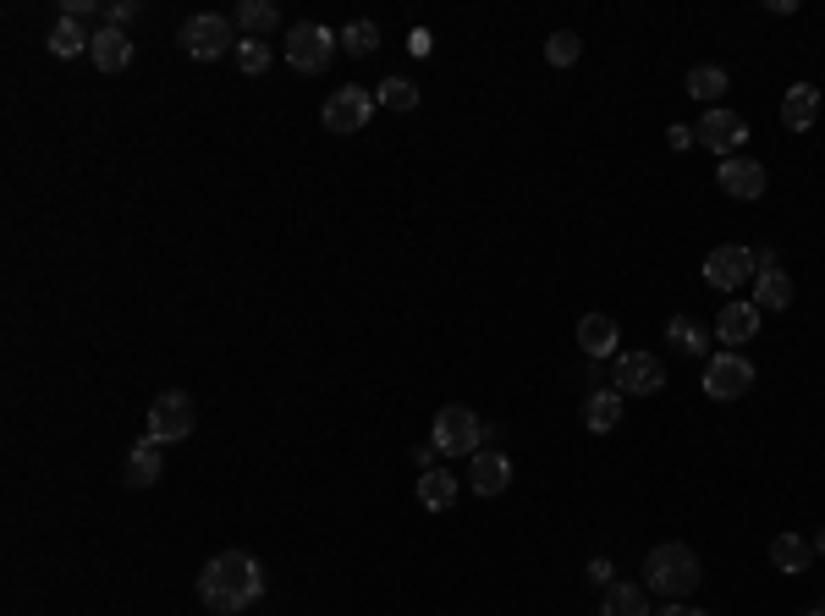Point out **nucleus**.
<instances>
[{"instance_id":"36","label":"nucleus","mask_w":825,"mask_h":616,"mask_svg":"<svg viewBox=\"0 0 825 616\" xmlns=\"http://www.w3.org/2000/svg\"><path fill=\"white\" fill-rule=\"evenodd\" d=\"M656 616H710V612H693V606H682V600H666Z\"/></svg>"},{"instance_id":"7","label":"nucleus","mask_w":825,"mask_h":616,"mask_svg":"<svg viewBox=\"0 0 825 616\" xmlns=\"http://www.w3.org/2000/svg\"><path fill=\"white\" fill-rule=\"evenodd\" d=\"M749 391H754V363H749V358L715 352V358L704 363V397H710V402H738V397H749Z\"/></svg>"},{"instance_id":"19","label":"nucleus","mask_w":825,"mask_h":616,"mask_svg":"<svg viewBox=\"0 0 825 616\" xmlns=\"http://www.w3.org/2000/svg\"><path fill=\"white\" fill-rule=\"evenodd\" d=\"M89 61H94L100 72H122V66L133 61L127 33H122V28H100V33H94V44H89Z\"/></svg>"},{"instance_id":"4","label":"nucleus","mask_w":825,"mask_h":616,"mask_svg":"<svg viewBox=\"0 0 825 616\" xmlns=\"http://www.w3.org/2000/svg\"><path fill=\"white\" fill-rule=\"evenodd\" d=\"M336 50H341V39L330 33L326 22H292V28H287V61H292V72H303V78L330 72Z\"/></svg>"},{"instance_id":"28","label":"nucleus","mask_w":825,"mask_h":616,"mask_svg":"<svg viewBox=\"0 0 825 616\" xmlns=\"http://www.w3.org/2000/svg\"><path fill=\"white\" fill-rule=\"evenodd\" d=\"M374 105H385V111L408 116V111H419V89H413L408 78H385V83L374 89Z\"/></svg>"},{"instance_id":"11","label":"nucleus","mask_w":825,"mask_h":616,"mask_svg":"<svg viewBox=\"0 0 825 616\" xmlns=\"http://www.w3.org/2000/svg\"><path fill=\"white\" fill-rule=\"evenodd\" d=\"M666 386V363L656 352H622L617 358V391L622 397H656Z\"/></svg>"},{"instance_id":"31","label":"nucleus","mask_w":825,"mask_h":616,"mask_svg":"<svg viewBox=\"0 0 825 616\" xmlns=\"http://www.w3.org/2000/svg\"><path fill=\"white\" fill-rule=\"evenodd\" d=\"M578 55H584V39H578V33H567V28H561V33H550V39H545V61H550V66H573Z\"/></svg>"},{"instance_id":"34","label":"nucleus","mask_w":825,"mask_h":616,"mask_svg":"<svg viewBox=\"0 0 825 616\" xmlns=\"http://www.w3.org/2000/svg\"><path fill=\"white\" fill-rule=\"evenodd\" d=\"M666 144H671V150H688V144H693V127H682V122L666 127Z\"/></svg>"},{"instance_id":"1","label":"nucleus","mask_w":825,"mask_h":616,"mask_svg":"<svg viewBox=\"0 0 825 616\" xmlns=\"http://www.w3.org/2000/svg\"><path fill=\"white\" fill-rule=\"evenodd\" d=\"M198 600L215 616H243L265 600V567L248 551H220L198 573Z\"/></svg>"},{"instance_id":"29","label":"nucleus","mask_w":825,"mask_h":616,"mask_svg":"<svg viewBox=\"0 0 825 616\" xmlns=\"http://www.w3.org/2000/svg\"><path fill=\"white\" fill-rule=\"evenodd\" d=\"M374 44H380V28H374L369 17H358V22L341 28V50H347V55H374Z\"/></svg>"},{"instance_id":"12","label":"nucleus","mask_w":825,"mask_h":616,"mask_svg":"<svg viewBox=\"0 0 825 616\" xmlns=\"http://www.w3.org/2000/svg\"><path fill=\"white\" fill-rule=\"evenodd\" d=\"M715 182H721V193H726V198L754 204V198L765 193V165H760V160H749V154H732V160H721Z\"/></svg>"},{"instance_id":"15","label":"nucleus","mask_w":825,"mask_h":616,"mask_svg":"<svg viewBox=\"0 0 825 616\" xmlns=\"http://www.w3.org/2000/svg\"><path fill=\"white\" fill-rule=\"evenodd\" d=\"M754 330H760V308L754 304H726L721 314H715V336L738 352L743 341H754Z\"/></svg>"},{"instance_id":"39","label":"nucleus","mask_w":825,"mask_h":616,"mask_svg":"<svg viewBox=\"0 0 825 616\" xmlns=\"http://www.w3.org/2000/svg\"><path fill=\"white\" fill-rule=\"evenodd\" d=\"M809 616H825V606H815V612H809Z\"/></svg>"},{"instance_id":"32","label":"nucleus","mask_w":825,"mask_h":616,"mask_svg":"<svg viewBox=\"0 0 825 616\" xmlns=\"http://www.w3.org/2000/svg\"><path fill=\"white\" fill-rule=\"evenodd\" d=\"M100 17H105V28H122V22L138 17V6L133 0H111V6H100Z\"/></svg>"},{"instance_id":"27","label":"nucleus","mask_w":825,"mask_h":616,"mask_svg":"<svg viewBox=\"0 0 825 616\" xmlns=\"http://www.w3.org/2000/svg\"><path fill=\"white\" fill-rule=\"evenodd\" d=\"M688 94H693V100H704V105L715 111V100L726 94V72H721V66H710V61H704V66H693V72H688Z\"/></svg>"},{"instance_id":"14","label":"nucleus","mask_w":825,"mask_h":616,"mask_svg":"<svg viewBox=\"0 0 825 616\" xmlns=\"http://www.w3.org/2000/svg\"><path fill=\"white\" fill-rule=\"evenodd\" d=\"M617 341H622V330H617L611 314H584V319H578V347H584L589 358H611Z\"/></svg>"},{"instance_id":"21","label":"nucleus","mask_w":825,"mask_h":616,"mask_svg":"<svg viewBox=\"0 0 825 616\" xmlns=\"http://www.w3.org/2000/svg\"><path fill=\"white\" fill-rule=\"evenodd\" d=\"M457 490H463V479H457V473H446V468H430V473L419 479V501H424L430 512L457 506Z\"/></svg>"},{"instance_id":"17","label":"nucleus","mask_w":825,"mask_h":616,"mask_svg":"<svg viewBox=\"0 0 825 616\" xmlns=\"http://www.w3.org/2000/svg\"><path fill=\"white\" fill-rule=\"evenodd\" d=\"M771 562H776V573L798 578V573L815 567V545H809L804 534H776V540H771Z\"/></svg>"},{"instance_id":"8","label":"nucleus","mask_w":825,"mask_h":616,"mask_svg":"<svg viewBox=\"0 0 825 616\" xmlns=\"http://www.w3.org/2000/svg\"><path fill=\"white\" fill-rule=\"evenodd\" d=\"M193 424H198V413H193V397H187V391H161V397L149 402V435H155L161 446L187 441Z\"/></svg>"},{"instance_id":"23","label":"nucleus","mask_w":825,"mask_h":616,"mask_svg":"<svg viewBox=\"0 0 825 616\" xmlns=\"http://www.w3.org/2000/svg\"><path fill=\"white\" fill-rule=\"evenodd\" d=\"M231 22H237L248 39H265V33H276V28H281V11H276V0H243Z\"/></svg>"},{"instance_id":"26","label":"nucleus","mask_w":825,"mask_h":616,"mask_svg":"<svg viewBox=\"0 0 825 616\" xmlns=\"http://www.w3.org/2000/svg\"><path fill=\"white\" fill-rule=\"evenodd\" d=\"M704 341H710V330H704L693 314L666 319V347H671V352H688V358H693V352H704Z\"/></svg>"},{"instance_id":"2","label":"nucleus","mask_w":825,"mask_h":616,"mask_svg":"<svg viewBox=\"0 0 825 616\" xmlns=\"http://www.w3.org/2000/svg\"><path fill=\"white\" fill-rule=\"evenodd\" d=\"M644 573H650V595H660V600H688L699 589V578H704L699 556L688 545H677V540H666V545H656L644 556Z\"/></svg>"},{"instance_id":"35","label":"nucleus","mask_w":825,"mask_h":616,"mask_svg":"<svg viewBox=\"0 0 825 616\" xmlns=\"http://www.w3.org/2000/svg\"><path fill=\"white\" fill-rule=\"evenodd\" d=\"M408 50H413V55H430V50H435V39H430L424 28H413V39H408Z\"/></svg>"},{"instance_id":"5","label":"nucleus","mask_w":825,"mask_h":616,"mask_svg":"<svg viewBox=\"0 0 825 616\" xmlns=\"http://www.w3.org/2000/svg\"><path fill=\"white\" fill-rule=\"evenodd\" d=\"M369 116H374V94H369V89H352V83H341V89L326 100V111H320L326 133H336V138L363 133V127H369Z\"/></svg>"},{"instance_id":"25","label":"nucleus","mask_w":825,"mask_h":616,"mask_svg":"<svg viewBox=\"0 0 825 616\" xmlns=\"http://www.w3.org/2000/svg\"><path fill=\"white\" fill-rule=\"evenodd\" d=\"M754 308L765 314V308H793V281H787V270H760L754 276Z\"/></svg>"},{"instance_id":"20","label":"nucleus","mask_w":825,"mask_h":616,"mask_svg":"<svg viewBox=\"0 0 825 616\" xmlns=\"http://www.w3.org/2000/svg\"><path fill=\"white\" fill-rule=\"evenodd\" d=\"M622 424V391L611 386V391H589V402H584V430H595V435H611Z\"/></svg>"},{"instance_id":"6","label":"nucleus","mask_w":825,"mask_h":616,"mask_svg":"<svg viewBox=\"0 0 825 616\" xmlns=\"http://www.w3.org/2000/svg\"><path fill=\"white\" fill-rule=\"evenodd\" d=\"M760 276V265H754V248H743V243H721V248H710V259H704V281L715 287V292H738V287H749Z\"/></svg>"},{"instance_id":"3","label":"nucleus","mask_w":825,"mask_h":616,"mask_svg":"<svg viewBox=\"0 0 825 616\" xmlns=\"http://www.w3.org/2000/svg\"><path fill=\"white\" fill-rule=\"evenodd\" d=\"M176 44L193 55V61H220L237 50V33H231V17L220 11H193L182 28H176Z\"/></svg>"},{"instance_id":"13","label":"nucleus","mask_w":825,"mask_h":616,"mask_svg":"<svg viewBox=\"0 0 825 616\" xmlns=\"http://www.w3.org/2000/svg\"><path fill=\"white\" fill-rule=\"evenodd\" d=\"M815 122H821V89L815 83H793L782 94V127L787 133H809Z\"/></svg>"},{"instance_id":"24","label":"nucleus","mask_w":825,"mask_h":616,"mask_svg":"<svg viewBox=\"0 0 825 616\" xmlns=\"http://www.w3.org/2000/svg\"><path fill=\"white\" fill-rule=\"evenodd\" d=\"M600 616H656L650 612V589H644V584H611Z\"/></svg>"},{"instance_id":"10","label":"nucleus","mask_w":825,"mask_h":616,"mask_svg":"<svg viewBox=\"0 0 825 616\" xmlns=\"http://www.w3.org/2000/svg\"><path fill=\"white\" fill-rule=\"evenodd\" d=\"M743 138H749V122L738 111H726V105L704 111V122L693 127V144H704V150L721 154V160H732V154L743 150Z\"/></svg>"},{"instance_id":"16","label":"nucleus","mask_w":825,"mask_h":616,"mask_svg":"<svg viewBox=\"0 0 825 616\" xmlns=\"http://www.w3.org/2000/svg\"><path fill=\"white\" fill-rule=\"evenodd\" d=\"M89 44H94V33H89L83 22H72V17H61V22L44 33V50H50L55 61H78V55H89Z\"/></svg>"},{"instance_id":"22","label":"nucleus","mask_w":825,"mask_h":616,"mask_svg":"<svg viewBox=\"0 0 825 616\" xmlns=\"http://www.w3.org/2000/svg\"><path fill=\"white\" fill-rule=\"evenodd\" d=\"M127 484H133V490L161 484V441H155V435H144V441L133 446V458H127Z\"/></svg>"},{"instance_id":"9","label":"nucleus","mask_w":825,"mask_h":616,"mask_svg":"<svg viewBox=\"0 0 825 616\" xmlns=\"http://www.w3.org/2000/svg\"><path fill=\"white\" fill-rule=\"evenodd\" d=\"M479 435H485V424L474 419V408L452 402V408L435 413V446H441L446 458H474V441H479Z\"/></svg>"},{"instance_id":"37","label":"nucleus","mask_w":825,"mask_h":616,"mask_svg":"<svg viewBox=\"0 0 825 616\" xmlns=\"http://www.w3.org/2000/svg\"><path fill=\"white\" fill-rule=\"evenodd\" d=\"M435 452H441V446H435V441H430V446H413V462H419V468H424V473H430V462H435Z\"/></svg>"},{"instance_id":"38","label":"nucleus","mask_w":825,"mask_h":616,"mask_svg":"<svg viewBox=\"0 0 825 616\" xmlns=\"http://www.w3.org/2000/svg\"><path fill=\"white\" fill-rule=\"evenodd\" d=\"M815 551H825V534H821V540H815Z\"/></svg>"},{"instance_id":"18","label":"nucleus","mask_w":825,"mask_h":616,"mask_svg":"<svg viewBox=\"0 0 825 616\" xmlns=\"http://www.w3.org/2000/svg\"><path fill=\"white\" fill-rule=\"evenodd\" d=\"M468 484H474V495H501L512 484V462L501 458V452H474Z\"/></svg>"},{"instance_id":"30","label":"nucleus","mask_w":825,"mask_h":616,"mask_svg":"<svg viewBox=\"0 0 825 616\" xmlns=\"http://www.w3.org/2000/svg\"><path fill=\"white\" fill-rule=\"evenodd\" d=\"M231 55H237V66H243L248 78H265V72H270V44H265V39H237Z\"/></svg>"},{"instance_id":"33","label":"nucleus","mask_w":825,"mask_h":616,"mask_svg":"<svg viewBox=\"0 0 825 616\" xmlns=\"http://www.w3.org/2000/svg\"><path fill=\"white\" fill-rule=\"evenodd\" d=\"M589 584L611 589V562H606V556H595V562H589Z\"/></svg>"}]
</instances>
